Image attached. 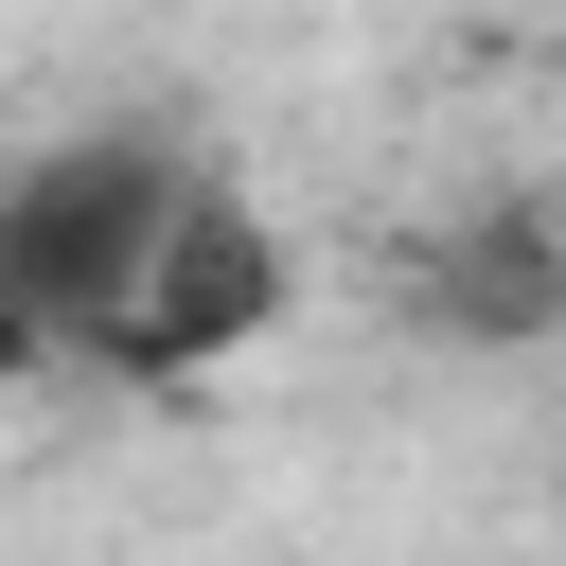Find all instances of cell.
Returning <instances> with one entry per match:
<instances>
[{
    "label": "cell",
    "instance_id": "cell-1",
    "mask_svg": "<svg viewBox=\"0 0 566 566\" xmlns=\"http://www.w3.org/2000/svg\"><path fill=\"white\" fill-rule=\"evenodd\" d=\"M283 301H301V248H283V212H248L212 159L177 177V212L142 230V265H124V301L71 336V371H106V389H212V371H248L265 336H283Z\"/></svg>",
    "mask_w": 566,
    "mask_h": 566
},
{
    "label": "cell",
    "instance_id": "cell-2",
    "mask_svg": "<svg viewBox=\"0 0 566 566\" xmlns=\"http://www.w3.org/2000/svg\"><path fill=\"white\" fill-rule=\"evenodd\" d=\"M177 177H195V142H159V124H71V142H35V159H0V301L71 354V336L124 301L142 230L177 212Z\"/></svg>",
    "mask_w": 566,
    "mask_h": 566
},
{
    "label": "cell",
    "instance_id": "cell-3",
    "mask_svg": "<svg viewBox=\"0 0 566 566\" xmlns=\"http://www.w3.org/2000/svg\"><path fill=\"white\" fill-rule=\"evenodd\" d=\"M407 318H424V336H548V318H566V230H548L531 195L424 230V248H407Z\"/></svg>",
    "mask_w": 566,
    "mask_h": 566
},
{
    "label": "cell",
    "instance_id": "cell-4",
    "mask_svg": "<svg viewBox=\"0 0 566 566\" xmlns=\"http://www.w3.org/2000/svg\"><path fill=\"white\" fill-rule=\"evenodd\" d=\"M35 371H53V336H35L18 301H0V389H35Z\"/></svg>",
    "mask_w": 566,
    "mask_h": 566
}]
</instances>
